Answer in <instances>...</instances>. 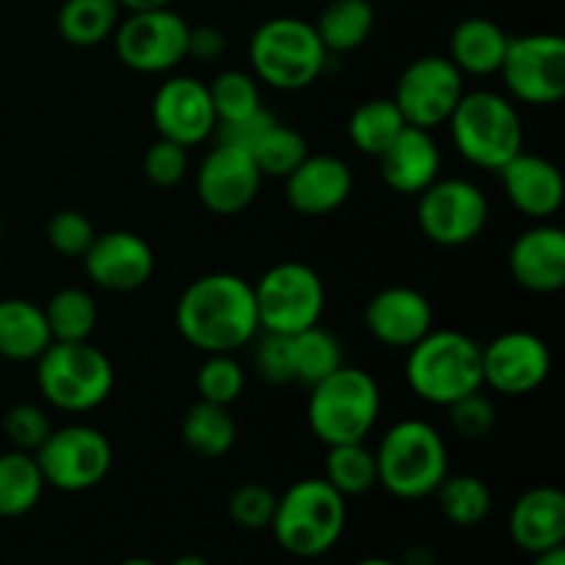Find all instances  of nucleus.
<instances>
[{
    "label": "nucleus",
    "mask_w": 565,
    "mask_h": 565,
    "mask_svg": "<svg viewBox=\"0 0 565 565\" xmlns=\"http://www.w3.org/2000/svg\"><path fill=\"white\" fill-rule=\"evenodd\" d=\"M94 237H97V230H94L92 218L81 210H58L47 221V243L61 257L83 259Z\"/></svg>",
    "instance_id": "a19ab883"
},
{
    "label": "nucleus",
    "mask_w": 565,
    "mask_h": 565,
    "mask_svg": "<svg viewBox=\"0 0 565 565\" xmlns=\"http://www.w3.org/2000/svg\"><path fill=\"white\" fill-rule=\"evenodd\" d=\"M447 127L458 154L475 169L500 171L524 149V121L516 103L491 88L463 92Z\"/></svg>",
    "instance_id": "423d86ee"
},
{
    "label": "nucleus",
    "mask_w": 565,
    "mask_h": 565,
    "mask_svg": "<svg viewBox=\"0 0 565 565\" xmlns=\"http://www.w3.org/2000/svg\"><path fill=\"white\" fill-rule=\"evenodd\" d=\"M351 193L353 171L337 154H307V160L285 180L287 204L307 218L337 213Z\"/></svg>",
    "instance_id": "412c9836"
},
{
    "label": "nucleus",
    "mask_w": 565,
    "mask_h": 565,
    "mask_svg": "<svg viewBox=\"0 0 565 565\" xmlns=\"http://www.w3.org/2000/svg\"><path fill=\"white\" fill-rule=\"evenodd\" d=\"M491 204L483 188L463 177H439L417 196L419 232L441 248L478 241L489 224Z\"/></svg>",
    "instance_id": "9d476101"
},
{
    "label": "nucleus",
    "mask_w": 565,
    "mask_h": 565,
    "mask_svg": "<svg viewBox=\"0 0 565 565\" xmlns=\"http://www.w3.org/2000/svg\"><path fill=\"white\" fill-rule=\"evenodd\" d=\"M0 237H3V218H0Z\"/></svg>",
    "instance_id": "5fc2aeb1"
},
{
    "label": "nucleus",
    "mask_w": 565,
    "mask_h": 565,
    "mask_svg": "<svg viewBox=\"0 0 565 565\" xmlns=\"http://www.w3.org/2000/svg\"><path fill=\"white\" fill-rule=\"evenodd\" d=\"M401 565H436V555H434V550H428V546L417 544V546H412V550H406Z\"/></svg>",
    "instance_id": "de8ad7c7"
},
{
    "label": "nucleus",
    "mask_w": 565,
    "mask_h": 565,
    "mask_svg": "<svg viewBox=\"0 0 565 565\" xmlns=\"http://www.w3.org/2000/svg\"><path fill=\"white\" fill-rule=\"evenodd\" d=\"M329 53H353L375 28V9L370 0H331L312 22Z\"/></svg>",
    "instance_id": "cd10ccee"
},
{
    "label": "nucleus",
    "mask_w": 565,
    "mask_h": 565,
    "mask_svg": "<svg viewBox=\"0 0 565 565\" xmlns=\"http://www.w3.org/2000/svg\"><path fill=\"white\" fill-rule=\"evenodd\" d=\"M511 36L489 17H467L450 33L447 58L461 70V75L491 77L500 72Z\"/></svg>",
    "instance_id": "393cba45"
},
{
    "label": "nucleus",
    "mask_w": 565,
    "mask_h": 565,
    "mask_svg": "<svg viewBox=\"0 0 565 565\" xmlns=\"http://www.w3.org/2000/svg\"><path fill=\"white\" fill-rule=\"evenodd\" d=\"M119 20V0H64L55 25L61 39L72 47H97L114 36Z\"/></svg>",
    "instance_id": "c85d7f7f"
},
{
    "label": "nucleus",
    "mask_w": 565,
    "mask_h": 565,
    "mask_svg": "<svg viewBox=\"0 0 565 565\" xmlns=\"http://www.w3.org/2000/svg\"><path fill=\"white\" fill-rule=\"evenodd\" d=\"M345 497L323 478H303L279 497L270 533L287 555L312 561L334 550L345 533Z\"/></svg>",
    "instance_id": "39448f33"
},
{
    "label": "nucleus",
    "mask_w": 565,
    "mask_h": 565,
    "mask_svg": "<svg viewBox=\"0 0 565 565\" xmlns=\"http://www.w3.org/2000/svg\"><path fill=\"white\" fill-rule=\"evenodd\" d=\"M254 367H257L259 379L268 381V384H292V379H296V370H292V337L259 331V342L254 348Z\"/></svg>",
    "instance_id": "c03bdc74"
},
{
    "label": "nucleus",
    "mask_w": 565,
    "mask_h": 565,
    "mask_svg": "<svg viewBox=\"0 0 565 565\" xmlns=\"http://www.w3.org/2000/svg\"><path fill=\"white\" fill-rule=\"evenodd\" d=\"M188 33L191 25L185 17L166 9L127 11L114 31L116 58L141 75H166L188 61Z\"/></svg>",
    "instance_id": "f8f14e48"
},
{
    "label": "nucleus",
    "mask_w": 565,
    "mask_h": 565,
    "mask_svg": "<svg viewBox=\"0 0 565 565\" xmlns=\"http://www.w3.org/2000/svg\"><path fill=\"white\" fill-rule=\"evenodd\" d=\"M254 285L259 331L298 334L323 320L326 285L312 265L301 259L276 263Z\"/></svg>",
    "instance_id": "1a4fd4ad"
},
{
    "label": "nucleus",
    "mask_w": 565,
    "mask_h": 565,
    "mask_svg": "<svg viewBox=\"0 0 565 565\" xmlns=\"http://www.w3.org/2000/svg\"><path fill=\"white\" fill-rule=\"evenodd\" d=\"M263 180L252 152L215 141L196 169V196L213 215H241L259 196Z\"/></svg>",
    "instance_id": "f3484780"
},
{
    "label": "nucleus",
    "mask_w": 565,
    "mask_h": 565,
    "mask_svg": "<svg viewBox=\"0 0 565 565\" xmlns=\"http://www.w3.org/2000/svg\"><path fill=\"white\" fill-rule=\"evenodd\" d=\"M309 143L301 136V130L296 127H287L276 121L268 132L257 141V147L252 149V158L257 163L259 174L263 177H279L287 180L298 166L307 160Z\"/></svg>",
    "instance_id": "c9c22d12"
},
{
    "label": "nucleus",
    "mask_w": 565,
    "mask_h": 565,
    "mask_svg": "<svg viewBox=\"0 0 565 565\" xmlns=\"http://www.w3.org/2000/svg\"><path fill=\"white\" fill-rule=\"evenodd\" d=\"M447 414H450V428L467 441H483L497 428V406L483 390L458 397L447 406Z\"/></svg>",
    "instance_id": "ea45409f"
},
{
    "label": "nucleus",
    "mask_w": 565,
    "mask_h": 565,
    "mask_svg": "<svg viewBox=\"0 0 565 565\" xmlns=\"http://www.w3.org/2000/svg\"><path fill=\"white\" fill-rule=\"evenodd\" d=\"M463 92L461 70L447 55H423L401 72L392 99L406 125L434 132L439 125H447Z\"/></svg>",
    "instance_id": "4468645a"
},
{
    "label": "nucleus",
    "mask_w": 565,
    "mask_h": 565,
    "mask_svg": "<svg viewBox=\"0 0 565 565\" xmlns=\"http://www.w3.org/2000/svg\"><path fill=\"white\" fill-rule=\"evenodd\" d=\"M50 430H53V423H50L47 412L36 403H17L3 417V434L14 450L36 452L50 436Z\"/></svg>",
    "instance_id": "37998d69"
},
{
    "label": "nucleus",
    "mask_w": 565,
    "mask_h": 565,
    "mask_svg": "<svg viewBox=\"0 0 565 565\" xmlns=\"http://www.w3.org/2000/svg\"><path fill=\"white\" fill-rule=\"evenodd\" d=\"M381 180L401 196H419L441 177V147L434 132L403 127L401 136L379 158Z\"/></svg>",
    "instance_id": "5701e85b"
},
{
    "label": "nucleus",
    "mask_w": 565,
    "mask_h": 565,
    "mask_svg": "<svg viewBox=\"0 0 565 565\" xmlns=\"http://www.w3.org/2000/svg\"><path fill=\"white\" fill-rule=\"evenodd\" d=\"M364 326L381 345L408 351L434 329V303L417 287H384L364 307Z\"/></svg>",
    "instance_id": "6ab92c4d"
},
{
    "label": "nucleus",
    "mask_w": 565,
    "mask_h": 565,
    "mask_svg": "<svg viewBox=\"0 0 565 565\" xmlns=\"http://www.w3.org/2000/svg\"><path fill=\"white\" fill-rule=\"evenodd\" d=\"M44 318H47L53 342H88L97 329L99 309L88 290L64 287L50 296Z\"/></svg>",
    "instance_id": "473e14b6"
},
{
    "label": "nucleus",
    "mask_w": 565,
    "mask_h": 565,
    "mask_svg": "<svg viewBox=\"0 0 565 565\" xmlns=\"http://www.w3.org/2000/svg\"><path fill=\"white\" fill-rule=\"evenodd\" d=\"M141 169L143 177L154 188H177L188 177V169H191V152L182 143L169 141V138H158L143 152Z\"/></svg>",
    "instance_id": "79ce46f5"
},
{
    "label": "nucleus",
    "mask_w": 565,
    "mask_h": 565,
    "mask_svg": "<svg viewBox=\"0 0 565 565\" xmlns=\"http://www.w3.org/2000/svg\"><path fill=\"white\" fill-rule=\"evenodd\" d=\"M199 401L232 406L246 392V370L235 353H207L196 373Z\"/></svg>",
    "instance_id": "4c0bfd02"
},
{
    "label": "nucleus",
    "mask_w": 565,
    "mask_h": 565,
    "mask_svg": "<svg viewBox=\"0 0 565 565\" xmlns=\"http://www.w3.org/2000/svg\"><path fill=\"white\" fill-rule=\"evenodd\" d=\"M210 99H213L215 116L221 121H237L243 116L254 114L263 108V92L259 81L252 72L243 70H224L207 83Z\"/></svg>",
    "instance_id": "e433bc0d"
},
{
    "label": "nucleus",
    "mask_w": 565,
    "mask_h": 565,
    "mask_svg": "<svg viewBox=\"0 0 565 565\" xmlns=\"http://www.w3.org/2000/svg\"><path fill=\"white\" fill-rule=\"evenodd\" d=\"M274 125H276V116L263 105L259 110H254V114L243 116V119L237 121H221V125L215 127L213 136L218 143H230V147L252 152V149L257 147L259 138H263Z\"/></svg>",
    "instance_id": "a18cd8bd"
},
{
    "label": "nucleus",
    "mask_w": 565,
    "mask_h": 565,
    "mask_svg": "<svg viewBox=\"0 0 565 565\" xmlns=\"http://www.w3.org/2000/svg\"><path fill=\"white\" fill-rule=\"evenodd\" d=\"M508 533L519 550L539 555L565 541V494L555 486H535L524 491L511 508Z\"/></svg>",
    "instance_id": "b1692460"
},
{
    "label": "nucleus",
    "mask_w": 565,
    "mask_h": 565,
    "mask_svg": "<svg viewBox=\"0 0 565 565\" xmlns=\"http://www.w3.org/2000/svg\"><path fill=\"white\" fill-rule=\"evenodd\" d=\"M497 75L524 105H557L565 97V39L561 33L511 36Z\"/></svg>",
    "instance_id": "ddd939ff"
},
{
    "label": "nucleus",
    "mask_w": 565,
    "mask_h": 565,
    "mask_svg": "<svg viewBox=\"0 0 565 565\" xmlns=\"http://www.w3.org/2000/svg\"><path fill=\"white\" fill-rule=\"evenodd\" d=\"M279 497L265 483H241L226 500V513L243 530H270Z\"/></svg>",
    "instance_id": "58836bf2"
},
{
    "label": "nucleus",
    "mask_w": 565,
    "mask_h": 565,
    "mask_svg": "<svg viewBox=\"0 0 565 565\" xmlns=\"http://www.w3.org/2000/svg\"><path fill=\"white\" fill-rule=\"evenodd\" d=\"M533 565H565V550L555 546V550L539 552V555H533Z\"/></svg>",
    "instance_id": "8fccbe9b"
},
{
    "label": "nucleus",
    "mask_w": 565,
    "mask_h": 565,
    "mask_svg": "<svg viewBox=\"0 0 565 565\" xmlns=\"http://www.w3.org/2000/svg\"><path fill=\"white\" fill-rule=\"evenodd\" d=\"M326 483L340 491L345 500L362 497L379 486V467H375V450L367 441H351V445L329 447L326 456Z\"/></svg>",
    "instance_id": "f704fd0d"
},
{
    "label": "nucleus",
    "mask_w": 565,
    "mask_h": 565,
    "mask_svg": "<svg viewBox=\"0 0 565 565\" xmlns=\"http://www.w3.org/2000/svg\"><path fill=\"white\" fill-rule=\"evenodd\" d=\"M152 125L158 138L193 149L213 138L218 127L207 83L191 75H171L152 97Z\"/></svg>",
    "instance_id": "dca6fc26"
},
{
    "label": "nucleus",
    "mask_w": 565,
    "mask_h": 565,
    "mask_svg": "<svg viewBox=\"0 0 565 565\" xmlns=\"http://www.w3.org/2000/svg\"><path fill=\"white\" fill-rule=\"evenodd\" d=\"M252 75L276 92H301L318 83L329 64V50L312 22L270 17L248 39Z\"/></svg>",
    "instance_id": "0eeeda50"
},
{
    "label": "nucleus",
    "mask_w": 565,
    "mask_h": 565,
    "mask_svg": "<svg viewBox=\"0 0 565 565\" xmlns=\"http://www.w3.org/2000/svg\"><path fill=\"white\" fill-rule=\"evenodd\" d=\"M406 127L401 108L392 97H373L364 99L353 108L351 119H348V138L353 147L370 158H381L390 149V143Z\"/></svg>",
    "instance_id": "7c9ffc66"
},
{
    "label": "nucleus",
    "mask_w": 565,
    "mask_h": 565,
    "mask_svg": "<svg viewBox=\"0 0 565 565\" xmlns=\"http://www.w3.org/2000/svg\"><path fill=\"white\" fill-rule=\"evenodd\" d=\"M86 276L108 292H136L154 274V252L141 235L130 230H110L94 237L83 254Z\"/></svg>",
    "instance_id": "a211bd4d"
},
{
    "label": "nucleus",
    "mask_w": 565,
    "mask_h": 565,
    "mask_svg": "<svg viewBox=\"0 0 565 565\" xmlns=\"http://www.w3.org/2000/svg\"><path fill=\"white\" fill-rule=\"evenodd\" d=\"M497 174H500L508 202L527 218L550 221L563 210L565 182L552 160L522 149Z\"/></svg>",
    "instance_id": "4be33fe9"
},
{
    "label": "nucleus",
    "mask_w": 565,
    "mask_h": 565,
    "mask_svg": "<svg viewBox=\"0 0 565 565\" xmlns=\"http://www.w3.org/2000/svg\"><path fill=\"white\" fill-rule=\"evenodd\" d=\"M508 270L522 290L552 296L565 287V232L550 221H539L519 232L508 252Z\"/></svg>",
    "instance_id": "aec40b11"
},
{
    "label": "nucleus",
    "mask_w": 565,
    "mask_h": 565,
    "mask_svg": "<svg viewBox=\"0 0 565 565\" xmlns=\"http://www.w3.org/2000/svg\"><path fill=\"white\" fill-rule=\"evenodd\" d=\"M434 497L439 502L441 516L456 527H478L491 513V491L478 475L447 472Z\"/></svg>",
    "instance_id": "72a5a7b5"
},
{
    "label": "nucleus",
    "mask_w": 565,
    "mask_h": 565,
    "mask_svg": "<svg viewBox=\"0 0 565 565\" xmlns=\"http://www.w3.org/2000/svg\"><path fill=\"white\" fill-rule=\"evenodd\" d=\"M379 486L397 500H428L450 472L447 441L425 419H401L375 447Z\"/></svg>",
    "instance_id": "f03ea898"
},
{
    "label": "nucleus",
    "mask_w": 565,
    "mask_h": 565,
    "mask_svg": "<svg viewBox=\"0 0 565 565\" xmlns=\"http://www.w3.org/2000/svg\"><path fill=\"white\" fill-rule=\"evenodd\" d=\"M171 565H210L202 555H180Z\"/></svg>",
    "instance_id": "3c124183"
},
{
    "label": "nucleus",
    "mask_w": 565,
    "mask_h": 565,
    "mask_svg": "<svg viewBox=\"0 0 565 565\" xmlns=\"http://www.w3.org/2000/svg\"><path fill=\"white\" fill-rule=\"evenodd\" d=\"M342 364H345L342 342L320 323L292 334V370H296L292 384H301L307 390H312L315 384L329 379Z\"/></svg>",
    "instance_id": "2f4dec72"
},
{
    "label": "nucleus",
    "mask_w": 565,
    "mask_h": 565,
    "mask_svg": "<svg viewBox=\"0 0 565 565\" xmlns=\"http://www.w3.org/2000/svg\"><path fill=\"white\" fill-rule=\"evenodd\" d=\"M119 565H158L154 561H149V557H130V561L119 563Z\"/></svg>",
    "instance_id": "864d4df0"
},
{
    "label": "nucleus",
    "mask_w": 565,
    "mask_h": 565,
    "mask_svg": "<svg viewBox=\"0 0 565 565\" xmlns=\"http://www.w3.org/2000/svg\"><path fill=\"white\" fill-rule=\"evenodd\" d=\"M182 445L202 461H218L230 456L237 441V423L230 406L196 401L182 417Z\"/></svg>",
    "instance_id": "bb28decb"
},
{
    "label": "nucleus",
    "mask_w": 565,
    "mask_h": 565,
    "mask_svg": "<svg viewBox=\"0 0 565 565\" xmlns=\"http://www.w3.org/2000/svg\"><path fill=\"white\" fill-rule=\"evenodd\" d=\"M381 386L367 370L342 364L315 384L307 401V423L326 447L367 441L381 417Z\"/></svg>",
    "instance_id": "20e7f679"
},
{
    "label": "nucleus",
    "mask_w": 565,
    "mask_h": 565,
    "mask_svg": "<svg viewBox=\"0 0 565 565\" xmlns=\"http://www.w3.org/2000/svg\"><path fill=\"white\" fill-rule=\"evenodd\" d=\"M174 0H119L121 11H149V9H166Z\"/></svg>",
    "instance_id": "09e8293b"
},
{
    "label": "nucleus",
    "mask_w": 565,
    "mask_h": 565,
    "mask_svg": "<svg viewBox=\"0 0 565 565\" xmlns=\"http://www.w3.org/2000/svg\"><path fill=\"white\" fill-rule=\"evenodd\" d=\"M36 384L44 401L66 414L103 406L116 384L110 359L88 342H53L36 359Z\"/></svg>",
    "instance_id": "6e6552de"
},
{
    "label": "nucleus",
    "mask_w": 565,
    "mask_h": 565,
    "mask_svg": "<svg viewBox=\"0 0 565 565\" xmlns=\"http://www.w3.org/2000/svg\"><path fill=\"white\" fill-rule=\"evenodd\" d=\"M44 483L33 452L9 450L0 456V519H20L42 500Z\"/></svg>",
    "instance_id": "c756f323"
},
{
    "label": "nucleus",
    "mask_w": 565,
    "mask_h": 565,
    "mask_svg": "<svg viewBox=\"0 0 565 565\" xmlns=\"http://www.w3.org/2000/svg\"><path fill=\"white\" fill-rule=\"evenodd\" d=\"M53 345L44 307L28 298H0V356L9 362H36Z\"/></svg>",
    "instance_id": "a878e982"
},
{
    "label": "nucleus",
    "mask_w": 565,
    "mask_h": 565,
    "mask_svg": "<svg viewBox=\"0 0 565 565\" xmlns=\"http://www.w3.org/2000/svg\"><path fill=\"white\" fill-rule=\"evenodd\" d=\"M50 489L81 494L97 489L114 467V447L99 428L64 425L53 428L44 445L33 452Z\"/></svg>",
    "instance_id": "9b49d317"
},
{
    "label": "nucleus",
    "mask_w": 565,
    "mask_h": 565,
    "mask_svg": "<svg viewBox=\"0 0 565 565\" xmlns=\"http://www.w3.org/2000/svg\"><path fill=\"white\" fill-rule=\"evenodd\" d=\"M174 323L182 340L207 353H235L259 334L254 285L237 274L199 276L177 298Z\"/></svg>",
    "instance_id": "f257e3e1"
},
{
    "label": "nucleus",
    "mask_w": 565,
    "mask_h": 565,
    "mask_svg": "<svg viewBox=\"0 0 565 565\" xmlns=\"http://www.w3.org/2000/svg\"><path fill=\"white\" fill-rule=\"evenodd\" d=\"M353 565H401V563L386 561V557H364V561H359V563H353Z\"/></svg>",
    "instance_id": "603ef678"
},
{
    "label": "nucleus",
    "mask_w": 565,
    "mask_h": 565,
    "mask_svg": "<svg viewBox=\"0 0 565 565\" xmlns=\"http://www.w3.org/2000/svg\"><path fill=\"white\" fill-rule=\"evenodd\" d=\"M226 53V36L221 28L215 25H196L188 33V58L199 61V64H210L218 61Z\"/></svg>",
    "instance_id": "49530a36"
},
{
    "label": "nucleus",
    "mask_w": 565,
    "mask_h": 565,
    "mask_svg": "<svg viewBox=\"0 0 565 565\" xmlns=\"http://www.w3.org/2000/svg\"><path fill=\"white\" fill-rule=\"evenodd\" d=\"M406 384L419 401L441 408L483 390L480 342L456 329H430L408 348Z\"/></svg>",
    "instance_id": "7ed1b4c3"
},
{
    "label": "nucleus",
    "mask_w": 565,
    "mask_h": 565,
    "mask_svg": "<svg viewBox=\"0 0 565 565\" xmlns=\"http://www.w3.org/2000/svg\"><path fill=\"white\" fill-rule=\"evenodd\" d=\"M483 386L502 397H524L539 392L552 375V351L544 337L533 331H502L480 345Z\"/></svg>",
    "instance_id": "2eb2a0df"
}]
</instances>
